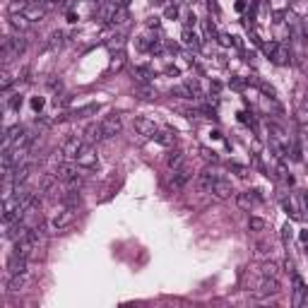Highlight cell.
<instances>
[{
  "label": "cell",
  "mask_w": 308,
  "mask_h": 308,
  "mask_svg": "<svg viewBox=\"0 0 308 308\" xmlns=\"http://www.w3.org/2000/svg\"><path fill=\"white\" fill-rule=\"evenodd\" d=\"M72 219H75V210L72 207H63V210H58L56 214L51 217V231H63V229H68V226L72 224Z\"/></svg>",
  "instance_id": "cell-1"
},
{
  "label": "cell",
  "mask_w": 308,
  "mask_h": 308,
  "mask_svg": "<svg viewBox=\"0 0 308 308\" xmlns=\"http://www.w3.org/2000/svg\"><path fill=\"white\" fill-rule=\"evenodd\" d=\"M84 147V140L80 135H70V138H65L63 144H60V152H63V157L65 159H77V154H80V149Z\"/></svg>",
  "instance_id": "cell-2"
},
{
  "label": "cell",
  "mask_w": 308,
  "mask_h": 308,
  "mask_svg": "<svg viewBox=\"0 0 308 308\" xmlns=\"http://www.w3.org/2000/svg\"><path fill=\"white\" fill-rule=\"evenodd\" d=\"M77 164H80L82 168H96V166H99L96 149H94L89 142H84V147L80 149V154H77Z\"/></svg>",
  "instance_id": "cell-3"
},
{
  "label": "cell",
  "mask_w": 308,
  "mask_h": 308,
  "mask_svg": "<svg viewBox=\"0 0 308 308\" xmlns=\"http://www.w3.org/2000/svg\"><path fill=\"white\" fill-rule=\"evenodd\" d=\"M275 294H280V280L262 275V280H260L258 289H255V296H275Z\"/></svg>",
  "instance_id": "cell-4"
},
{
  "label": "cell",
  "mask_w": 308,
  "mask_h": 308,
  "mask_svg": "<svg viewBox=\"0 0 308 308\" xmlns=\"http://www.w3.org/2000/svg\"><path fill=\"white\" fill-rule=\"evenodd\" d=\"M101 128H104V135H106V140H109V138H116V135L120 133V128H123V123H120V116H116V113L106 116V118L101 120Z\"/></svg>",
  "instance_id": "cell-5"
},
{
  "label": "cell",
  "mask_w": 308,
  "mask_h": 308,
  "mask_svg": "<svg viewBox=\"0 0 308 308\" xmlns=\"http://www.w3.org/2000/svg\"><path fill=\"white\" fill-rule=\"evenodd\" d=\"M46 12H48V7H46V5H39V2H31V0H29V5L24 7V12H22V15H24L29 22L34 24V22H41V20L46 17Z\"/></svg>",
  "instance_id": "cell-6"
},
{
  "label": "cell",
  "mask_w": 308,
  "mask_h": 308,
  "mask_svg": "<svg viewBox=\"0 0 308 308\" xmlns=\"http://www.w3.org/2000/svg\"><path fill=\"white\" fill-rule=\"evenodd\" d=\"M236 190H234V186L229 183V181H224V178H214V186H212V195L219 197V200H229V197L234 195Z\"/></svg>",
  "instance_id": "cell-7"
},
{
  "label": "cell",
  "mask_w": 308,
  "mask_h": 308,
  "mask_svg": "<svg viewBox=\"0 0 308 308\" xmlns=\"http://www.w3.org/2000/svg\"><path fill=\"white\" fill-rule=\"evenodd\" d=\"M135 130L140 133L142 138H147V140H152V138H159V130H157V125H154L152 120H147V118H135Z\"/></svg>",
  "instance_id": "cell-8"
},
{
  "label": "cell",
  "mask_w": 308,
  "mask_h": 308,
  "mask_svg": "<svg viewBox=\"0 0 308 308\" xmlns=\"http://www.w3.org/2000/svg\"><path fill=\"white\" fill-rule=\"evenodd\" d=\"M53 176H56V181H65V183H68V181H72V178L80 176V173H77V166H75V164H63V162H60L56 166V171H53Z\"/></svg>",
  "instance_id": "cell-9"
},
{
  "label": "cell",
  "mask_w": 308,
  "mask_h": 308,
  "mask_svg": "<svg viewBox=\"0 0 308 308\" xmlns=\"http://www.w3.org/2000/svg\"><path fill=\"white\" fill-rule=\"evenodd\" d=\"M29 284V277L27 272H22V275H10V280H7V291H12V294H20V291H24Z\"/></svg>",
  "instance_id": "cell-10"
},
{
  "label": "cell",
  "mask_w": 308,
  "mask_h": 308,
  "mask_svg": "<svg viewBox=\"0 0 308 308\" xmlns=\"http://www.w3.org/2000/svg\"><path fill=\"white\" fill-rule=\"evenodd\" d=\"M7 272H10V275H22V272H27V258L12 253L10 260H7Z\"/></svg>",
  "instance_id": "cell-11"
},
{
  "label": "cell",
  "mask_w": 308,
  "mask_h": 308,
  "mask_svg": "<svg viewBox=\"0 0 308 308\" xmlns=\"http://www.w3.org/2000/svg\"><path fill=\"white\" fill-rule=\"evenodd\" d=\"M188 181H190V173H188V168H186V166L176 168V171L171 173V188H173V190H181Z\"/></svg>",
  "instance_id": "cell-12"
},
{
  "label": "cell",
  "mask_w": 308,
  "mask_h": 308,
  "mask_svg": "<svg viewBox=\"0 0 308 308\" xmlns=\"http://www.w3.org/2000/svg\"><path fill=\"white\" fill-rule=\"evenodd\" d=\"M214 173H210V171H202V173H197V178H195V183H197V188L200 190H205V193H212V186H214Z\"/></svg>",
  "instance_id": "cell-13"
},
{
  "label": "cell",
  "mask_w": 308,
  "mask_h": 308,
  "mask_svg": "<svg viewBox=\"0 0 308 308\" xmlns=\"http://www.w3.org/2000/svg\"><path fill=\"white\" fill-rule=\"evenodd\" d=\"M84 138H87V142L92 144V142H101L106 140V135H104V128H101V123L96 125V123H92L87 130H84Z\"/></svg>",
  "instance_id": "cell-14"
},
{
  "label": "cell",
  "mask_w": 308,
  "mask_h": 308,
  "mask_svg": "<svg viewBox=\"0 0 308 308\" xmlns=\"http://www.w3.org/2000/svg\"><path fill=\"white\" fill-rule=\"evenodd\" d=\"M166 166L171 171H176V168H183L186 166V154L183 152H171L166 157Z\"/></svg>",
  "instance_id": "cell-15"
},
{
  "label": "cell",
  "mask_w": 308,
  "mask_h": 308,
  "mask_svg": "<svg viewBox=\"0 0 308 308\" xmlns=\"http://www.w3.org/2000/svg\"><path fill=\"white\" fill-rule=\"evenodd\" d=\"M10 24H12V29H17V31H27V29L31 27V22H29L24 15H10Z\"/></svg>",
  "instance_id": "cell-16"
},
{
  "label": "cell",
  "mask_w": 308,
  "mask_h": 308,
  "mask_svg": "<svg viewBox=\"0 0 308 308\" xmlns=\"http://www.w3.org/2000/svg\"><path fill=\"white\" fill-rule=\"evenodd\" d=\"M270 58H272V60L277 63V65H286V63H289V48H286V46H280V44H277L275 53H272Z\"/></svg>",
  "instance_id": "cell-17"
},
{
  "label": "cell",
  "mask_w": 308,
  "mask_h": 308,
  "mask_svg": "<svg viewBox=\"0 0 308 308\" xmlns=\"http://www.w3.org/2000/svg\"><path fill=\"white\" fill-rule=\"evenodd\" d=\"M236 205H238L241 210H251L253 205H255V195H251V190H248V193H238V195H236Z\"/></svg>",
  "instance_id": "cell-18"
},
{
  "label": "cell",
  "mask_w": 308,
  "mask_h": 308,
  "mask_svg": "<svg viewBox=\"0 0 308 308\" xmlns=\"http://www.w3.org/2000/svg\"><path fill=\"white\" fill-rule=\"evenodd\" d=\"M135 77H138V84H147L154 77V70L152 68H135Z\"/></svg>",
  "instance_id": "cell-19"
},
{
  "label": "cell",
  "mask_w": 308,
  "mask_h": 308,
  "mask_svg": "<svg viewBox=\"0 0 308 308\" xmlns=\"http://www.w3.org/2000/svg\"><path fill=\"white\" fill-rule=\"evenodd\" d=\"M27 5H29V0H10V5H7V12H10V15H22Z\"/></svg>",
  "instance_id": "cell-20"
},
{
  "label": "cell",
  "mask_w": 308,
  "mask_h": 308,
  "mask_svg": "<svg viewBox=\"0 0 308 308\" xmlns=\"http://www.w3.org/2000/svg\"><path fill=\"white\" fill-rule=\"evenodd\" d=\"M183 41H186V46H193V48H200V39H197L195 31H190V29H186L183 31Z\"/></svg>",
  "instance_id": "cell-21"
},
{
  "label": "cell",
  "mask_w": 308,
  "mask_h": 308,
  "mask_svg": "<svg viewBox=\"0 0 308 308\" xmlns=\"http://www.w3.org/2000/svg\"><path fill=\"white\" fill-rule=\"evenodd\" d=\"M135 92L140 94L142 99H154V96H157V92H154L149 84H138V87H135Z\"/></svg>",
  "instance_id": "cell-22"
},
{
  "label": "cell",
  "mask_w": 308,
  "mask_h": 308,
  "mask_svg": "<svg viewBox=\"0 0 308 308\" xmlns=\"http://www.w3.org/2000/svg\"><path fill=\"white\" fill-rule=\"evenodd\" d=\"M123 22H128V10H125V7H118V10L113 12L111 24H123Z\"/></svg>",
  "instance_id": "cell-23"
},
{
  "label": "cell",
  "mask_w": 308,
  "mask_h": 308,
  "mask_svg": "<svg viewBox=\"0 0 308 308\" xmlns=\"http://www.w3.org/2000/svg\"><path fill=\"white\" fill-rule=\"evenodd\" d=\"M277 272H280V267L275 262H265L260 267V275H265V277H277Z\"/></svg>",
  "instance_id": "cell-24"
},
{
  "label": "cell",
  "mask_w": 308,
  "mask_h": 308,
  "mask_svg": "<svg viewBox=\"0 0 308 308\" xmlns=\"http://www.w3.org/2000/svg\"><path fill=\"white\" fill-rule=\"evenodd\" d=\"M63 39H65V34H63V31H53V34L48 36V44H46V46H48V48H56V46L63 44Z\"/></svg>",
  "instance_id": "cell-25"
},
{
  "label": "cell",
  "mask_w": 308,
  "mask_h": 308,
  "mask_svg": "<svg viewBox=\"0 0 308 308\" xmlns=\"http://www.w3.org/2000/svg\"><path fill=\"white\" fill-rule=\"evenodd\" d=\"M265 219H260V217H251V219H248V229H251V231H262V229H265Z\"/></svg>",
  "instance_id": "cell-26"
},
{
  "label": "cell",
  "mask_w": 308,
  "mask_h": 308,
  "mask_svg": "<svg viewBox=\"0 0 308 308\" xmlns=\"http://www.w3.org/2000/svg\"><path fill=\"white\" fill-rule=\"evenodd\" d=\"M123 63H125V53H123V51H118V53L113 56V60H111V70H120V68H123Z\"/></svg>",
  "instance_id": "cell-27"
},
{
  "label": "cell",
  "mask_w": 308,
  "mask_h": 308,
  "mask_svg": "<svg viewBox=\"0 0 308 308\" xmlns=\"http://www.w3.org/2000/svg\"><path fill=\"white\" fill-rule=\"evenodd\" d=\"M12 82H15V77H12V75L7 72V68H5V70H2V80H0V87H2V92H7Z\"/></svg>",
  "instance_id": "cell-28"
},
{
  "label": "cell",
  "mask_w": 308,
  "mask_h": 308,
  "mask_svg": "<svg viewBox=\"0 0 308 308\" xmlns=\"http://www.w3.org/2000/svg\"><path fill=\"white\" fill-rule=\"evenodd\" d=\"M200 154H202V159H205V162H212V164H217V162H219V157H217L214 152H210V149H200Z\"/></svg>",
  "instance_id": "cell-29"
},
{
  "label": "cell",
  "mask_w": 308,
  "mask_h": 308,
  "mask_svg": "<svg viewBox=\"0 0 308 308\" xmlns=\"http://www.w3.org/2000/svg\"><path fill=\"white\" fill-rule=\"evenodd\" d=\"M176 15H178V7H176V5H168V7H166V17H176Z\"/></svg>",
  "instance_id": "cell-30"
},
{
  "label": "cell",
  "mask_w": 308,
  "mask_h": 308,
  "mask_svg": "<svg viewBox=\"0 0 308 308\" xmlns=\"http://www.w3.org/2000/svg\"><path fill=\"white\" fill-rule=\"evenodd\" d=\"M301 202H304V207L308 210V193H304V195H301Z\"/></svg>",
  "instance_id": "cell-31"
},
{
  "label": "cell",
  "mask_w": 308,
  "mask_h": 308,
  "mask_svg": "<svg viewBox=\"0 0 308 308\" xmlns=\"http://www.w3.org/2000/svg\"><path fill=\"white\" fill-rule=\"evenodd\" d=\"M306 17H308V15H306Z\"/></svg>",
  "instance_id": "cell-32"
}]
</instances>
